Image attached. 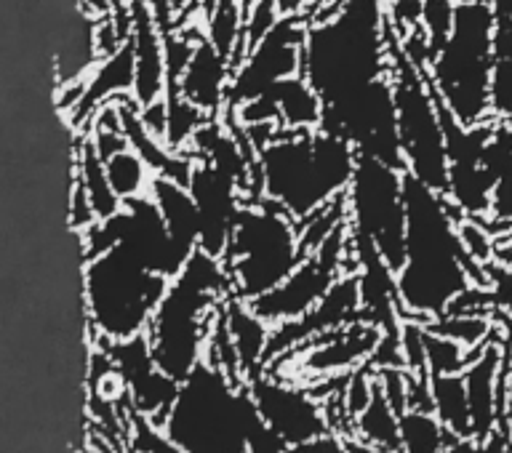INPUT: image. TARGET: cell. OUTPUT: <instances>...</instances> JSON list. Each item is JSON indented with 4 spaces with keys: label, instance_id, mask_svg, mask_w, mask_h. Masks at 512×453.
<instances>
[{
    "label": "cell",
    "instance_id": "32",
    "mask_svg": "<svg viewBox=\"0 0 512 453\" xmlns=\"http://www.w3.org/2000/svg\"><path fill=\"white\" fill-rule=\"evenodd\" d=\"M454 19H456L454 0H424L422 30L424 35H427L430 54H435V51L446 43L451 30H454Z\"/></svg>",
    "mask_w": 512,
    "mask_h": 453
},
{
    "label": "cell",
    "instance_id": "13",
    "mask_svg": "<svg viewBox=\"0 0 512 453\" xmlns=\"http://www.w3.org/2000/svg\"><path fill=\"white\" fill-rule=\"evenodd\" d=\"M248 387L262 419L286 440L288 448L302 446L331 432L323 400L315 398L307 384L299 387L286 376L259 374L248 382Z\"/></svg>",
    "mask_w": 512,
    "mask_h": 453
},
{
    "label": "cell",
    "instance_id": "41",
    "mask_svg": "<svg viewBox=\"0 0 512 453\" xmlns=\"http://www.w3.org/2000/svg\"><path fill=\"white\" fill-rule=\"evenodd\" d=\"M126 453H136V451H134V448H128V451H126Z\"/></svg>",
    "mask_w": 512,
    "mask_h": 453
},
{
    "label": "cell",
    "instance_id": "10",
    "mask_svg": "<svg viewBox=\"0 0 512 453\" xmlns=\"http://www.w3.org/2000/svg\"><path fill=\"white\" fill-rule=\"evenodd\" d=\"M347 224L352 235L371 240L384 262L398 272L406 259V171L358 155L347 187Z\"/></svg>",
    "mask_w": 512,
    "mask_h": 453
},
{
    "label": "cell",
    "instance_id": "34",
    "mask_svg": "<svg viewBox=\"0 0 512 453\" xmlns=\"http://www.w3.org/2000/svg\"><path fill=\"white\" fill-rule=\"evenodd\" d=\"M387 22L398 38H406L422 27L424 0H387Z\"/></svg>",
    "mask_w": 512,
    "mask_h": 453
},
{
    "label": "cell",
    "instance_id": "6",
    "mask_svg": "<svg viewBox=\"0 0 512 453\" xmlns=\"http://www.w3.org/2000/svg\"><path fill=\"white\" fill-rule=\"evenodd\" d=\"M496 16L486 3H459L454 30L432 54L427 80L438 99L464 126H480L491 115V80L496 67Z\"/></svg>",
    "mask_w": 512,
    "mask_h": 453
},
{
    "label": "cell",
    "instance_id": "22",
    "mask_svg": "<svg viewBox=\"0 0 512 453\" xmlns=\"http://www.w3.org/2000/svg\"><path fill=\"white\" fill-rule=\"evenodd\" d=\"M283 131H315L323 126V99L304 75L283 80L270 91Z\"/></svg>",
    "mask_w": 512,
    "mask_h": 453
},
{
    "label": "cell",
    "instance_id": "14",
    "mask_svg": "<svg viewBox=\"0 0 512 453\" xmlns=\"http://www.w3.org/2000/svg\"><path fill=\"white\" fill-rule=\"evenodd\" d=\"M187 187H190L192 200L198 206L200 251H206L216 259H224L240 211L246 206L240 184L206 160H195Z\"/></svg>",
    "mask_w": 512,
    "mask_h": 453
},
{
    "label": "cell",
    "instance_id": "8",
    "mask_svg": "<svg viewBox=\"0 0 512 453\" xmlns=\"http://www.w3.org/2000/svg\"><path fill=\"white\" fill-rule=\"evenodd\" d=\"M304 256L296 219L270 200L246 203L222 259L230 272L232 296L254 302L280 286Z\"/></svg>",
    "mask_w": 512,
    "mask_h": 453
},
{
    "label": "cell",
    "instance_id": "16",
    "mask_svg": "<svg viewBox=\"0 0 512 453\" xmlns=\"http://www.w3.org/2000/svg\"><path fill=\"white\" fill-rule=\"evenodd\" d=\"M131 46H134V91L131 96L139 107L158 102L166 96V43L163 32L152 19L147 0H131Z\"/></svg>",
    "mask_w": 512,
    "mask_h": 453
},
{
    "label": "cell",
    "instance_id": "27",
    "mask_svg": "<svg viewBox=\"0 0 512 453\" xmlns=\"http://www.w3.org/2000/svg\"><path fill=\"white\" fill-rule=\"evenodd\" d=\"M104 168H107V176H110L112 190L118 192V198L123 200V203H126V200L150 195L155 174H152V168L147 166V160H144L131 144L123 147V150L112 152L110 158H104Z\"/></svg>",
    "mask_w": 512,
    "mask_h": 453
},
{
    "label": "cell",
    "instance_id": "20",
    "mask_svg": "<svg viewBox=\"0 0 512 453\" xmlns=\"http://www.w3.org/2000/svg\"><path fill=\"white\" fill-rule=\"evenodd\" d=\"M150 198L155 200V206L163 214V222H166L176 251L190 262V256L200 248V216L190 187L174 182V179H166V176H155Z\"/></svg>",
    "mask_w": 512,
    "mask_h": 453
},
{
    "label": "cell",
    "instance_id": "9",
    "mask_svg": "<svg viewBox=\"0 0 512 453\" xmlns=\"http://www.w3.org/2000/svg\"><path fill=\"white\" fill-rule=\"evenodd\" d=\"M392 83H395V115H398L406 174L446 195L448 150L438 96L432 91L427 72L408 59L395 32H392Z\"/></svg>",
    "mask_w": 512,
    "mask_h": 453
},
{
    "label": "cell",
    "instance_id": "35",
    "mask_svg": "<svg viewBox=\"0 0 512 453\" xmlns=\"http://www.w3.org/2000/svg\"><path fill=\"white\" fill-rule=\"evenodd\" d=\"M99 216H96L94 206H91V200H88L86 190L80 187L75 179H72V195H70V227L75 232L88 230L91 224L96 222Z\"/></svg>",
    "mask_w": 512,
    "mask_h": 453
},
{
    "label": "cell",
    "instance_id": "19",
    "mask_svg": "<svg viewBox=\"0 0 512 453\" xmlns=\"http://www.w3.org/2000/svg\"><path fill=\"white\" fill-rule=\"evenodd\" d=\"M232 72H235V67H232L230 59L211 40L200 38L195 54H192L190 64H187V70H184L174 91H179L192 104H198L200 110L208 112L211 118H222V112L227 110Z\"/></svg>",
    "mask_w": 512,
    "mask_h": 453
},
{
    "label": "cell",
    "instance_id": "2",
    "mask_svg": "<svg viewBox=\"0 0 512 453\" xmlns=\"http://www.w3.org/2000/svg\"><path fill=\"white\" fill-rule=\"evenodd\" d=\"M406 259L395 272L403 318H443L472 286H488L486 264L475 262L459 235L456 208L443 192L406 174Z\"/></svg>",
    "mask_w": 512,
    "mask_h": 453
},
{
    "label": "cell",
    "instance_id": "17",
    "mask_svg": "<svg viewBox=\"0 0 512 453\" xmlns=\"http://www.w3.org/2000/svg\"><path fill=\"white\" fill-rule=\"evenodd\" d=\"M134 78V46H131V38H128L126 46H120L118 51L102 56L94 64L91 75H86L78 104L67 112L72 128L78 134H86L91 120H94V115L102 110L104 104L134 91Z\"/></svg>",
    "mask_w": 512,
    "mask_h": 453
},
{
    "label": "cell",
    "instance_id": "7",
    "mask_svg": "<svg viewBox=\"0 0 512 453\" xmlns=\"http://www.w3.org/2000/svg\"><path fill=\"white\" fill-rule=\"evenodd\" d=\"M171 278L150 270L126 248L86 262V307L94 342H123L147 334Z\"/></svg>",
    "mask_w": 512,
    "mask_h": 453
},
{
    "label": "cell",
    "instance_id": "30",
    "mask_svg": "<svg viewBox=\"0 0 512 453\" xmlns=\"http://www.w3.org/2000/svg\"><path fill=\"white\" fill-rule=\"evenodd\" d=\"M424 326L443 334L448 339L459 342L467 352H478L486 342L494 339V323L483 312H470V315H443L438 320H430Z\"/></svg>",
    "mask_w": 512,
    "mask_h": 453
},
{
    "label": "cell",
    "instance_id": "4",
    "mask_svg": "<svg viewBox=\"0 0 512 453\" xmlns=\"http://www.w3.org/2000/svg\"><path fill=\"white\" fill-rule=\"evenodd\" d=\"M230 296L232 280L224 262L198 248L171 280L147 328L152 358L163 374L184 382L195 371L206 358L211 328Z\"/></svg>",
    "mask_w": 512,
    "mask_h": 453
},
{
    "label": "cell",
    "instance_id": "3",
    "mask_svg": "<svg viewBox=\"0 0 512 453\" xmlns=\"http://www.w3.org/2000/svg\"><path fill=\"white\" fill-rule=\"evenodd\" d=\"M355 166L358 150L334 131H280L256 152L254 203L270 200L302 224L347 195Z\"/></svg>",
    "mask_w": 512,
    "mask_h": 453
},
{
    "label": "cell",
    "instance_id": "15",
    "mask_svg": "<svg viewBox=\"0 0 512 453\" xmlns=\"http://www.w3.org/2000/svg\"><path fill=\"white\" fill-rule=\"evenodd\" d=\"M355 320H360V283L358 272L350 270L336 280L331 291L307 315L272 326L264 368L270 366L272 360H278L280 355H286V352L296 350V347H302V344L312 342L328 331L350 326Z\"/></svg>",
    "mask_w": 512,
    "mask_h": 453
},
{
    "label": "cell",
    "instance_id": "1",
    "mask_svg": "<svg viewBox=\"0 0 512 453\" xmlns=\"http://www.w3.org/2000/svg\"><path fill=\"white\" fill-rule=\"evenodd\" d=\"M387 0H331L310 16L302 75L323 99L326 131L350 139L358 155L406 171L400 150L392 30Z\"/></svg>",
    "mask_w": 512,
    "mask_h": 453
},
{
    "label": "cell",
    "instance_id": "33",
    "mask_svg": "<svg viewBox=\"0 0 512 453\" xmlns=\"http://www.w3.org/2000/svg\"><path fill=\"white\" fill-rule=\"evenodd\" d=\"M491 115L512 123V56H499L491 80Z\"/></svg>",
    "mask_w": 512,
    "mask_h": 453
},
{
    "label": "cell",
    "instance_id": "11",
    "mask_svg": "<svg viewBox=\"0 0 512 453\" xmlns=\"http://www.w3.org/2000/svg\"><path fill=\"white\" fill-rule=\"evenodd\" d=\"M355 270L350 246V224L344 222L328 240H323L280 286L254 299L251 310L270 326L307 315L331 291L344 272Z\"/></svg>",
    "mask_w": 512,
    "mask_h": 453
},
{
    "label": "cell",
    "instance_id": "26",
    "mask_svg": "<svg viewBox=\"0 0 512 453\" xmlns=\"http://www.w3.org/2000/svg\"><path fill=\"white\" fill-rule=\"evenodd\" d=\"M206 38L238 67L243 59V35H246V3L243 0H219L214 11L203 19Z\"/></svg>",
    "mask_w": 512,
    "mask_h": 453
},
{
    "label": "cell",
    "instance_id": "31",
    "mask_svg": "<svg viewBox=\"0 0 512 453\" xmlns=\"http://www.w3.org/2000/svg\"><path fill=\"white\" fill-rule=\"evenodd\" d=\"M427 368L430 374H462L475 352H467L459 342L427 328Z\"/></svg>",
    "mask_w": 512,
    "mask_h": 453
},
{
    "label": "cell",
    "instance_id": "39",
    "mask_svg": "<svg viewBox=\"0 0 512 453\" xmlns=\"http://www.w3.org/2000/svg\"><path fill=\"white\" fill-rule=\"evenodd\" d=\"M344 448H347V453H387L382 448L371 446V443H363L360 438H344Z\"/></svg>",
    "mask_w": 512,
    "mask_h": 453
},
{
    "label": "cell",
    "instance_id": "23",
    "mask_svg": "<svg viewBox=\"0 0 512 453\" xmlns=\"http://www.w3.org/2000/svg\"><path fill=\"white\" fill-rule=\"evenodd\" d=\"M75 182L86 190L91 206H94L99 219H110L123 208V200L118 198V192L112 190L110 176L104 168V160L99 158V152L91 144L88 134H78V144H75Z\"/></svg>",
    "mask_w": 512,
    "mask_h": 453
},
{
    "label": "cell",
    "instance_id": "24",
    "mask_svg": "<svg viewBox=\"0 0 512 453\" xmlns=\"http://www.w3.org/2000/svg\"><path fill=\"white\" fill-rule=\"evenodd\" d=\"M432 390V414L438 416L448 435L454 438H475L472 435L470 403H467V387L464 374H430Z\"/></svg>",
    "mask_w": 512,
    "mask_h": 453
},
{
    "label": "cell",
    "instance_id": "18",
    "mask_svg": "<svg viewBox=\"0 0 512 453\" xmlns=\"http://www.w3.org/2000/svg\"><path fill=\"white\" fill-rule=\"evenodd\" d=\"M504 363V342L491 339L480 347L464 368V387H467V403H470L472 435L478 443L494 432L499 424V374Z\"/></svg>",
    "mask_w": 512,
    "mask_h": 453
},
{
    "label": "cell",
    "instance_id": "21",
    "mask_svg": "<svg viewBox=\"0 0 512 453\" xmlns=\"http://www.w3.org/2000/svg\"><path fill=\"white\" fill-rule=\"evenodd\" d=\"M224 318H227L232 342H235V350H238L243 376H246V382H251L259 374H264L272 326L251 310V304L238 299V296H230L224 302Z\"/></svg>",
    "mask_w": 512,
    "mask_h": 453
},
{
    "label": "cell",
    "instance_id": "38",
    "mask_svg": "<svg viewBox=\"0 0 512 453\" xmlns=\"http://www.w3.org/2000/svg\"><path fill=\"white\" fill-rule=\"evenodd\" d=\"M494 262H499L502 267L512 272V235L502 238L496 243V254H494Z\"/></svg>",
    "mask_w": 512,
    "mask_h": 453
},
{
    "label": "cell",
    "instance_id": "37",
    "mask_svg": "<svg viewBox=\"0 0 512 453\" xmlns=\"http://www.w3.org/2000/svg\"><path fill=\"white\" fill-rule=\"evenodd\" d=\"M139 118H142L144 128L150 131L152 136H158L166 142V131H168V102L166 96L158 99V102L147 104V107H139Z\"/></svg>",
    "mask_w": 512,
    "mask_h": 453
},
{
    "label": "cell",
    "instance_id": "5",
    "mask_svg": "<svg viewBox=\"0 0 512 453\" xmlns=\"http://www.w3.org/2000/svg\"><path fill=\"white\" fill-rule=\"evenodd\" d=\"M262 414L248 384L200 360L182 384L163 432L182 453H248Z\"/></svg>",
    "mask_w": 512,
    "mask_h": 453
},
{
    "label": "cell",
    "instance_id": "12",
    "mask_svg": "<svg viewBox=\"0 0 512 453\" xmlns=\"http://www.w3.org/2000/svg\"><path fill=\"white\" fill-rule=\"evenodd\" d=\"M307 27H310L307 14L283 16L254 48H248V54L232 72L227 110H238L240 104L270 94L283 80L302 75Z\"/></svg>",
    "mask_w": 512,
    "mask_h": 453
},
{
    "label": "cell",
    "instance_id": "36",
    "mask_svg": "<svg viewBox=\"0 0 512 453\" xmlns=\"http://www.w3.org/2000/svg\"><path fill=\"white\" fill-rule=\"evenodd\" d=\"M496 16V54L512 56V0H491Z\"/></svg>",
    "mask_w": 512,
    "mask_h": 453
},
{
    "label": "cell",
    "instance_id": "40",
    "mask_svg": "<svg viewBox=\"0 0 512 453\" xmlns=\"http://www.w3.org/2000/svg\"><path fill=\"white\" fill-rule=\"evenodd\" d=\"M456 6H459V3H486V6H491V0H454Z\"/></svg>",
    "mask_w": 512,
    "mask_h": 453
},
{
    "label": "cell",
    "instance_id": "25",
    "mask_svg": "<svg viewBox=\"0 0 512 453\" xmlns=\"http://www.w3.org/2000/svg\"><path fill=\"white\" fill-rule=\"evenodd\" d=\"M363 443L382 448L387 453H403V440H400V416L390 406V400L384 398V390L379 379L374 384V395L366 411L355 419V435Z\"/></svg>",
    "mask_w": 512,
    "mask_h": 453
},
{
    "label": "cell",
    "instance_id": "29",
    "mask_svg": "<svg viewBox=\"0 0 512 453\" xmlns=\"http://www.w3.org/2000/svg\"><path fill=\"white\" fill-rule=\"evenodd\" d=\"M168 131H166V144L174 152H187L190 150L192 139L198 134L200 128L206 126L211 115L203 112L198 104H192L190 99H184L179 91H168Z\"/></svg>",
    "mask_w": 512,
    "mask_h": 453
},
{
    "label": "cell",
    "instance_id": "28",
    "mask_svg": "<svg viewBox=\"0 0 512 453\" xmlns=\"http://www.w3.org/2000/svg\"><path fill=\"white\" fill-rule=\"evenodd\" d=\"M400 440H403V453H446L454 435H448L432 411L408 408L400 416Z\"/></svg>",
    "mask_w": 512,
    "mask_h": 453
}]
</instances>
